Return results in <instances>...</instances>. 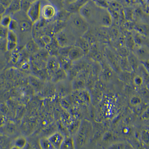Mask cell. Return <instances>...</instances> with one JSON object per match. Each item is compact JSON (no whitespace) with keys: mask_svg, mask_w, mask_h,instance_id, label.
Here are the masks:
<instances>
[{"mask_svg":"<svg viewBox=\"0 0 149 149\" xmlns=\"http://www.w3.org/2000/svg\"><path fill=\"white\" fill-rule=\"evenodd\" d=\"M67 22L68 28L76 36L81 37L88 30L87 21L79 13L71 14Z\"/></svg>","mask_w":149,"mask_h":149,"instance_id":"6da1fadb","label":"cell"},{"mask_svg":"<svg viewBox=\"0 0 149 149\" xmlns=\"http://www.w3.org/2000/svg\"><path fill=\"white\" fill-rule=\"evenodd\" d=\"M134 30L135 31L145 37L149 36V26L145 23L137 24L134 26Z\"/></svg>","mask_w":149,"mask_h":149,"instance_id":"9a60e30c","label":"cell"},{"mask_svg":"<svg viewBox=\"0 0 149 149\" xmlns=\"http://www.w3.org/2000/svg\"><path fill=\"white\" fill-rule=\"evenodd\" d=\"M130 102L131 104L133 106H136L140 104L141 102V100L139 97L134 96L130 99Z\"/></svg>","mask_w":149,"mask_h":149,"instance_id":"836d02e7","label":"cell"},{"mask_svg":"<svg viewBox=\"0 0 149 149\" xmlns=\"http://www.w3.org/2000/svg\"><path fill=\"white\" fill-rule=\"evenodd\" d=\"M93 1H96V0H93Z\"/></svg>","mask_w":149,"mask_h":149,"instance_id":"7dc6e473","label":"cell"},{"mask_svg":"<svg viewBox=\"0 0 149 149\" xmlns=\"http://www.w3.org/2000/svg\"><path fill=\"white\" fill-rule=\"evenodd\" d=\"M41 38L42 42L44 43L45 46H48V45L51 43L53 41L52 38L51 37H50L49 35H44L42 36Z\"/></svg>","mask_w":149,"mask_h":149,"instance_id":"e575fe53","label":"cell"},{"mask_svg":"<svg viewBox=\"0 0 149 149\" xmlns=\"http://www.w3.org/2000/svg\"><path fill=\"white\" fill-rule=\"evenodd\" d=\"M81 38V37H80L77 40L75 45L80 47L86 53L88 50L89 45L86 40Z\"/></svg>","mask_w":149,"mask_h":149,"instance_id":"603a6c76","label":"cell"},{"mask_svg":"<svg viewBox=\"0 0 149 149\" xmlns=\"http://www.w3.org/2000/svg\"><path fill=\"white\" fill-rule=\"evenodd\" d=\"M109 8L118 12H119L122 8V5L116 1H111V2H109Z\"/></svg>","mask_w":149,"mask_h":149,"instance_id":"f546056e","label":"cell"},{"mask_svg":"<svg viewBox=\"0 0 149 149\" xmlns=\"http://www.w3.org/2000/svg\"><path fill=\"white\" fill-rule=\"evenodd\" d=\"M148 1H149V0H148Z\"/></svg>","mask_w":149,"mask_h":149,"instance_id":"c3c4849f","label":"cell"},{"mask_svg":"<svg viewBox=\"0 0 149 149\" xmlns=\"http://www.w3.org/2000/svg\"><path fill=\"white\" fill-rule=\"evenodd\" d=\"M26 144H27V141L26 138L24 137H19L15 141V147L17 148H23L26 147Z\"/></svg>","mask_w":149,"mask_h":149,"instance_id":"44dd1931","label":"cell"},{"mask_svg":"<svg viewBox=\"0 0 149 149\" xmlns=\"http://www.w3.org/2000/svg\"><path fill=\"white\" fill-rule=\"evenodd\" d=\"M75 142L72 137H65L61 146V149H73L75 147Z\"/></svg>","mask_w":149,"mask_h":149,"instance_id":"d6986e66","label":"cell"},{"mask_svg":"<svg viewBox=\"0 0 149 149\" xmlns=\"http://www.w3.org/2000/svg\"><path fill=\"white\" fill-rule=\"evenodd\" d=\"M126 44L127 47L132 51L136 45L132 35H130L127 37L126 40Z\"/></svg>","mask_w":149,"mask_h":149,"instance_id":"f1b7e54d","label":"cell"},{"mask_svg":"<svg viewBox=\"0 0 149 149\" xmlns=\"http://www.w3.org/2000/svg\"><path fill=\"white\" fill-rule=\"evenodd\" d=\"M61 56L60 58L58 59L60 63L61 66H62L64 69H67L70 66V62H72V61L68 57Z\"/></svg>","mask_w":149,"mask_h":149,"instance_id":"484cf974","label":"cell"},{"mask_svg":"<svg viewBox=\"0 0 149 149\" xmlns=\"http://www.w3.org/2000/svg\"><path fill=\"white\" fill-rule=\"evenodd\" d=\"M85 54L86 53L83 49L79 46L74 45L70 49L68 57L72 61H76L82 58Z\"/></svg>","mask_w":149,"mask_h":149,"instance_id":"ba28073f","label":"cell"},{"mask_svg":"<svg viewBox=\"0 0 149 149\" xmlns=\"http://www.w3.org/2000/svg\"><path fill=\"white\" fill-rule=\"evenodd\" d=\"M132 52L138 59L141 61L147 60L149 57V52L147 48L144 45L138 46L136 45Z\"/></svg>","mask_w":149,"mask_h":149,"instance_id":"9c48e42d","label":"cell"},{"mask_svg":"<svg viewBox=\"0 0 149 149\" xmlns=\"http://www.w3.org/2000/svg\"><path fill=\"white\" fill-rule=\"evenodd\" d=\"M18 26V24L17 21L13 19L11 23L9 25L8 27L9 30L15 32V30L17 29Z\"/></svg>","mask_w":149,"mask_h":149,"instance_id":"d590c367","label":"cell"},{"mask_svg":"<svg viewBox=\"0 0 149 149\" xmlns=\"http://www.w3.org/2000/svg\"><path fill=\"white\" fill-rule=\"evenodd\" d=\"M142 78L139 76H136L134 79V83L137 86H140L142 84Z\"/></svg>","mask_w":149,"mask_h":149,"instance_id":"74e56055","label":"cell"},{"mask_svg":"<svg viewBox=\"0 0 149 149\" xmlns=\"http://www.w3.org/2000/svg\"><path fill=\"white\" fill-rule=\"evenodd\" d=\"M147 13L148 14H149V6L147 8Z\"/></svg>","mask_w":149,"mask_h":149,"instance_id":"bcb514c9","label":"cell"},{"mask_svg":"<svg viewBox=\"0 0 149 149\" xmlns=\"http://www.w3.org/2000/svg\"><path fill=\"white\" fill-rule=\"evenodd\" d=\"M21 57V54L17 50H13L12 54L11 59L12 62L14 63H16L19 59Z\"/></svg>","mask_w":149,"mask_h":149,"instance_id":"d6a6232c","label":"cell"},{"mask_svg":"<svg viewBox=\"0 0 149 149\" xmlns=\"http://www.w3.org/2000/svg\"><path fill=\"white\" fill-rule=\"evenodd\" d=\"M98 21L101 26L109 27L112 24V17L107 9H104L98 14Z\"/></svg>","mask_w":149,"mask_h":149,"instance_id":"8992f818","label":"cell"},{"mask_svg":"<svg viewBox=\"0 0 149 149\" xmlns=\"http://www.w3.org/2000/svg\"><path fill=\"white\" fill-rule=\"evenodd\" d=\"M58 11L56 8L52 4H46L42 6L41 15L46 20H50L56 17Z\"/></svg>","mask_w":149,"mask_h":149,"instance_id":"277c9868","label":"cell"},{"mask_svg":"<svg viewBox=\"0 0 149 149\" xmlns=\"http://www.w3.org/2000/svg\"><path fill=\"white\" fill-rule=\"evenodd\" d=\"M71 14V13L65 9V10L61 11L59 13L58 12L56 17V18L57 17L58 18L57 20L63 21L64 22L65 21H68Z\"/></svg>","mask_w":149,"mask_h":149,"instance_id":"ffe728a7","label":"cell"},{"mask_svg":"<svg viewBox=\"0 0 149 149\" xmlns=\"http://www.w3.org/2000/svg\"><path fill=\"white\" fill-rule=\"evenodd\" d=\"M142 141L146 144L149 145V129H144L141 134Z\"/></svg>","mask_w":149,"mask_h":149,"instance_id":"4316f807","label":"cell"},{"mask_svg":"<svg viewBox=\"0 0 149 149\" xmlns=\"http://www.w3.org/2000/svg\"><path fill=\"white\" fill-rule=\"evenodd\" d=\"M32 22L27 20H22L20 21L18 24L20 30L22 33H26L30 31L32 27Z\"/></svg>","mask_w":149,"mask_h":149,"instance_id":"ac0fdd59","label":"cell"},{"mask_svg":"<svg viewBox=\"0 0 149 149\" xmlns=\"http://www.w3.org/2000/svg\"><path fill=\"white\" fill-rule=\"evenodd\" d=\"M9 30L8 28L1 26V39H6L7 38Z\"/></svg>","mask_w":149,"mask_h":149,"instance_id":"1f68e13d","label":"cell"},{"mask_svg":"<svg viewBox=\"0 0 149 149\" xmlns=\"http://www.w3.org/2000/svg\"><path fill=\"white\" fill-rule=\"evenodd\" d=\"M41 9L42 5L39 0H36L32 3L26 13L28 18L33 23H36L40 19L41 15Z\"/></svg>","mask_w":149,"mask_h":149,"instance_id":"3957f363","label":"cell"},{"mask_svg":"<svg viewBox=\"0 0 149 149\" xmlns=\"http://www.w3.org/2000/svg\"><path fill=\"white\" fill-rule=\"evenodd\" d=\"M47 66L48 70L52 73H55L61 67L58 58L54 55H52L48 58Z\"/></svg>","mask_w":149,"mask_h":149,"instance_id":"4fadbf2b","label":"cell"},{"mask_svg":"<svg viewBox=\"0 0 149 149\" xmlns=\"http://www.w3.org/2000/svg\"><path fill=\"white\" fill-rule=\"evenodd\" d=\"M6 8L2 4L0 5V14L1 16L5 14L6 10Z\"/></svg>","mask_w":149,"mask_h":149,"instance_id":"7bdbcfd3","label":"cell"},{"mask_svg":"<svg viewBox=\"0 0 149 149\" xmlns=\"http://www.w3.org/2000/svg\"><path fill=\"white\" fill-rule=\"evenodd\" d=\"M40 145L42 149H54V146L48 138H43L40 139Z\"/></svg>","mask_w":149,"mask_h":149,"instance_id":"d4e9b609","label":"cell"},{"mask_svg":"<svg viewBox=\"0 0 149 149\" xmlns=\"http://www.w3.org/2000/svg\"><path fill=\"white\" fill-rule=\"evenodd\" d=\"M127 59L131 65L132 70H136L138 68V64H139V60L137 57L135 55L133 52H130L128 56H127Z\"/></svg>","mask_w":149,"mask_h":149,"instance_id":"e0dca14e","label":"cell"},{"mask_svg":"<svg viewBox=\"0 0 149 149\" xmlns=\"http://www.w3.org/2000/svg\"><path fill=\"white\" fill-rule=\"evenodd\" d=\"M21 0H13L10 5L6 9L4 15H11L21 10Z\"/></svg>","mask_w":149,"mask_h":149,"instance_id":"5bb4252c","label":"cell"},{"mask_svg":"<svg viewBox=\"0 0 149 149\" xmlns=\"http://www.w3.org/2000/svg\"><path fill=\"white\" fill-rule=\"evenodd\" d=\"M13 0H0L1 4L3 5L7 8Z\"/></svg>","mask_w":149,"mask_h":149,"instance_id":"f35d334b","label":"cell"},{"mask_svg":"<svg viewBox=\"0 0 149 149\" xmlns=\"http://www.w3.org/2000/svg\"><path fill=\"white\" fill-rule=\"evenodd\" d=\"M25 49L26 52L30 54H34L37 53L39 50V46L33 40H31L26 44Z\"/></svg>","mask_w":149,"mask_h":149,"instance_id":"2e32d148","label":"cell"},{"mask_svg":"<svg viewBox=\"0 0 149 149\" xmlns=\"http://www.w3.org/2000/svg\"><path fill=\"white\" fill-rule=\"evenodd\" d=\"M29 67V65L27 63H24L22 65V67L24 69H27Z\"/></svg>","mask_w":149,"mask_h":149,"instance_id":"f6af8a7d","label":"cell"},{"mask_svg":"<svg viewBox=\"0 0 149 149\" xmlns=\"http://www.w3.org/2000/svg\"><path fill=\"white\" fill-rule=\"evenodd\" d=\"M142 119L144 120L149 119V107H148L142 114Z\"/></svg>","mask_w":149,"mask_h":149,"instance_id":"ab89813d","label":"cell"},{"mask_svg":"<svg viewBox=\"0 0 149 149\" xmlns=\"http://www.w3.org/2000/svg\"><path fill=\"white\" fill-rule=\"evenodd\" d=\"M54 148H61L65 137L63 134L59 132H56L47 138Z\"/></svg>","mask_w":149,"mask_h":149,"instance_id":"8fae6325","label":"cell"},{"mask_svg":"<svg viewBox=\"0 0 149 149\" xmlns=\"http://www.w3.org/2000/svg\"><path fill=\"white\" fill-rule=\"evenodd\" d=\"M94 2L97 6L102 8L108 9L109 6V2L106 0H96Z\"/></svg>","mask_w":149,"mask_h":149,"instance_id":"4dcf8cb0","label":"cell"},{"mask_svg":"<svg viewBox=\"0 0 149 149\" xmlns=\"http://www.w3.org/2000/svg\"><path fill=\"white\" fill-rule=\"evenodd\" d=\"M7 50L13 51L15 50L18 45V37L15 32L9 30L7 38Z\"/></svg>","mask_w":149,"mask_h":149,"instance_id":"30bf717a","label":"cell"},{"mask_svg":"<svg viewBox=\"0 0 149 149\" xmlns=\"http://www.w3.org/2000/svg\"><path fill=\"white\" fill-rule=\"evenodd\" d=\"M89 1L90 0H77L72 3L66 5L65 9L71 14L79 13L80 9Z\"/></svg>","mask_w":149,"mask_h":149,"instance_id":"7c38bea8","label":"cell"},{"mask_svg":"<svg viewBox=\"0 0 149 149\" xmlns=\"http://www.w3.org/2000/svg\"><path fill=\"white\" fill-rule=\"evenodd\" d=\"M92 130L91 124L88 122H85L80 129L79 134L77 135V139L81 138L79 141L83 140L82 145H85L90 138L89 137L91 135Z\"/></svg>","mask_w":149,"mask_h":149,"instance_id":"5b68a950","label":"cell"},{"mask_svg":"<svg viewBox=\"0 0 149 149\" xmlns=\"http://www.w3.org/2000/svg\"><path fill=\"white\" fill-rule=\"evenodd\" d=\"M79 13L86 21H90L95 15V11L90 1L84 5L79 10Z\"/></svg>","mask_w":149,"mask_h":149,"instance_id":"52a82bcc","label":"cell"},{"mask_svg":"<svg viewBox=\"0 0 149 149\" xmlns=\"http://www.w3.org/2000/svg\"><path fill=\"white\" fill-rule=\"evenodd\" d=\"M76 36L68 28L65 27L55 33L54 37L60 47H66L75 45L77 39Z\"/></svg>","mask_w":149,"mask_h":149,"instance_id":"7a4b0ae2","label":"cell"},{"mask_svg":"<svg viewBox=\"0 0 149 149\" xmlns=\"http://www.w3.org/2000/svg\"><path fill=\"white\" fill-rule=\"evenodd\" d=\"M132 36L136 45L138 46H142L143 45L144 42V37L135 31L133 33Z\"/></svg>","mask_w":149,"mask_h":149,"instance_id":"cb8c5ba5","label":"cell"},{"mask_svg":"<svg viewBox=\"0 0 149 149\" xmlns=\"http://www.w3.org/2000/svg\"><path fill=\"white\" fill-rule=\"evenodd\" d=\"M125 15L126 17L129 19L132 18L133 17V15L134 13L132 10L130 9H127L125 10Z\"/></svg>","mask_w":149,"mask_h":149,"instance_id":"8d00e7d4","label":"cell"},{"mask_svg":"<svg viewBox=\"0 0 149 149\" xmlns=\"http://www.w3.org/2000/svg\"><path fill=\"white\" fill-rule=\"evenodd\" d=\"M77 0H63V2L65 5H66L76 2Z\"/></svg>","mask_w":149,"mask_h":149,"instance_id":"ee69618b","label":"cell"},{"mask_svg":"<svg viewBox=\"0 0 149 149\" xmlns=\"http://www.w3.org/2000/svg\"><path fill=\"white\" fill-rule=\"evenodd\" d=\"M31 3H32L29 1V0H21V10H22L25 13H27Z\"/></svg>","mask_w":149,"mask_h":149,"instance_id":"83f0119b","label":"cell"},{"mask_svg":"<svg viewBox=\"0 0 149 149\" xmlns=\"http://www.w3.org/2000/svg\"><path fill=\"white\" fill-rule=\"evenodd\" d=\"M13 19L11 16L9 15H3L1 16V26L8 28Z\"/></svg>","mask_w":149,"mask_h":149,"instance_id":"7402d4cb","label":"cell"},{"mask_svg":"<svg viewBox=\"0 0 149 149\" xmlns=\"http://www.w3.org/2000/svg\"><path fill=\"white\" fill-rule=\"evenodd\" d=\"M111 148H125V146L124 143H117L116 144L113 145L111 146Z\"/></svg>","mask_w":149,"mask_h":149,"instance_id":"60d3db41","label":"cell"},{"mask_svg":"<svg viewBox=\"0 0 149 149\" xmlns=\"http://www.w3.org/2000/svg\"><path fill=\"white\" fill-rule=\"evenodd\" d=\"M141 63L149 73V61L147 60L141 61Z\"/></svg>","mask_w":149,"mask_h":149,"instance_id":"b9f144b4","label":"cell"}]
</instances>
